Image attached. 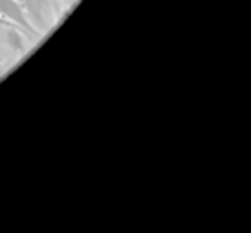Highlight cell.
<instances>
[{
    "mask_svg": "<svg viewBox=\"0 0 251 233\" xmlns=\"http://www.w3.org/2000/svg\"><path fill=\"white\" fill-rule=\"evenodd\" d=\"M0 16L11 20L18 29L22 31L25 35H29L31 40L40 38V31L33 26V22L29 20V16L25 13V9L16 2V0H0Z\"/></svg>",
    "mask_w": 251,
    "mask_h": 233,
    "instance_id": "obj_1",
    "label": "cell"
},
{
    "mask_svg": "<svg viewBox=\"0 0 251 233\" xmlns=\"http://www.w3.org/2000/svg\"><path fill=\"white\" fill-rule=\"evenodd\" d=\"M16 2L20 4V7H22V4H25V7H26V11H33V20H31V22H35V20H38V18H40V7H38V4H40V0H16ZM26 11H25V13H26Z\"/></svg>",
    "mask_w": 251,
    "mask_h": 233,
    "instance_id": "obj_2",
    "label": "cell"
}]
</instances>
